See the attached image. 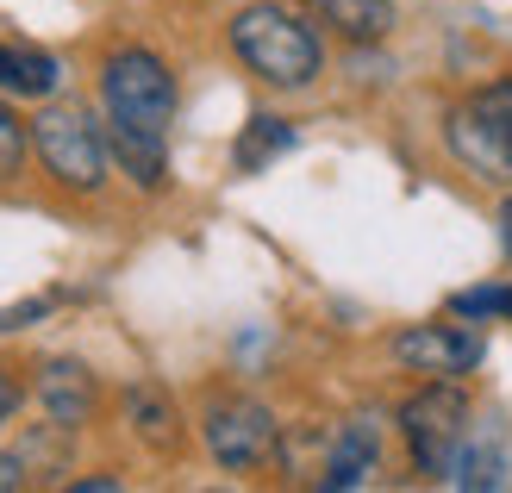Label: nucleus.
<instances>
[{
  "mask_svg": "<svg viewBox=\"0 0 512 493\" xmlns=\"http://www.w3.org/2000/svg\"><path fill=\"white\" fill-rule=\"evenodd\" d=\"M232 50L238 63L269 88H306L325 69V44L300 13H288L281 0H256L232 19Z\"/></svg>",
  "mask_w": 512,
  "mask_h": 493,
  "instance_id": "f257e3e1",
  "label": "nucleus"
},
{
  "mask_svg": "<svg viewBox=\"0 0 512 493\" xmlns=\"http://www.w3.org/2000/svg\"><path fill=\"white\" fill-rule=\"evenodd\" d=\"M450 157L481 181H512V75L475 88L469 100H456L444 119Z\"/></svg>",
  "mask_w": 512,
  "mask_h": 493,
  "instance_id": "f03ea898",
  "label": "nucleus"
},
{
  "mask_svg": "<svg viewBox=\"0 0 512 493\" xmlns=\"http://www.w3.org/2000/svg\"><path fill=\"white\" fill-rule=\"evenodd\" d=\"M100 100H107V119L138 125L150 138H169L175 125V75L157 50H138V44L113 50L100 63Z\"/></svg>",
  "mask_w": 512,
  "mask_h": 493,
  "instance_id": "7ed1b4c3",
  "label": "nucleus"
},
{
  "mask_svg": "<svg viewBox=\"0 0 512 493\" xmlns=\"http://www.w3.org/2000/svg\"><path fill=\"white\" fill-rule=\"evenodd\" d=\"M32 150L50 181H63L75 194H94L100 181H107V132L94 125V113L82 107H44L32 119Z\"/></svg>",
  "mask_w": 512,
  "mask_h": 493,
  "instance_id": "20e7f679",
  "label": "nucleus"
},
{
  "mask_svg": "<svg viewBox=\"0 0 512 493\" xmlns=\"http://www.w3.org/2000/svg\"><path fill=\"white\" fill-rule=\"evenodd\" d=\"M400 437H406V450H413V469L419 475H444L456 444L469 437V400H463V387H456V381L419 387V394L400 406Z\"/></svg>",
  "mask_w": 512,
  "mask_h": 493,
  "instance_id": "39448f33",
  "label": "nucleus"
},
{
  "mask_svg": "<svg viewBox=\"0 0 512 493\" xmlns=\"http://www.w3.org/2000/svg\"><path fill=\"white\" fill-rule=\"evenodd\" d=\"M207 450L219 469H232V475H256V469H269V462L281 456V425H275V412L263 400H213L207 406Z\"/></svg>",
  "mask_w": 512,
  "mask_h": 493,
  "instance_id": "423d86ee",
  "label": "nucleus"
},
{
  "mask_svg": "<svg viewBox=\"0 0 512 493\" xmlns=\"http://www.w3.org/2000/svg\"><path fill=\"white\" fill-rule=\"evenodd\" d=\"M481 356H488V337L469 331V325H406L394 337V362L413 375H431V381L469 375Z\"/></svg>",
  "mask_w": 512,
  "mask_h": 493,
  "instance_id": "0eeeda50",
  "label": "nucleus"
},
{
  "mask_svg": "<svg viewBox=\"0 0 512 493\" xmlns=\"http://www.w3.org/2000/svg\"><path fill=\"white\" fill-rule=\"evenodd\" d=\"M38 406H44V419H50V425L82 431L94 412H100V381L82 369V362L50 356V362H38Z\"/></svg>",
  "mask_w": 512,
  "mask_h": 493,
  "instance_id": "6e6552de",
  "label": "nucleus"
},
{
  "mask_svg": "<svg viewBox=\"0 0 512 493\" xmlns=\"http://www.w3.org/2000/svg\"><path fill=\"white\" fill-rule=\"evenodd\" d=\"M375 475H381V431H375V419H344L338 431H331L319 487L350 493V487H369Z\"/></svg>",
  "mask_w": 512,
  "mask_h": 493,
  "instance_id": "1a4fd4ad",
  "label": "nucleus"
},
{
  "mask_svg": "<svg viewBox=\"0 0 512 493\" xmlns=\"http://www.w3.org/2000/svg\"><path fill=\"white\" fill-rule=\"evenodd\" d=\"M169 138H150V132H138V125H107V150H113V163H119V175H132L144 194H157L163 181H169V150H163Z\"/></svg>",
  "mask_w": 512,
  "mask_h": 493,
  "instance_id": "9d476101",
  "label": "nucleus"
},
{
  "mask_svg": "<svg viewBox=\"0 0 512 493\" xmlns=\"http://www.w3.org/2000/svg\"><path fill=\"white\" fill-rule=\"evenodd\" d=\"M63 82V69L50 50L38 44H7L0 38V94H19V100H44V94H57Z\"/></svg>",
  "mask_w": 512,
  "mask_h": 493,
  "instance_id": "9b49d317",
  "label": "nucleus"
},
{
  "mask_svg": "<svg viewBox=\"0 0 512 493\" xmlns=\"http://www.w3.org/2000/svg\"><path fill=\"white\" fill-rule=\"evenodd\" d=\"M444 481L463 487V493H475V487H500V481H506V444H500V431H475V425H469V437L456 444Z\"/></svg>",
  "mask_w": 512,
  "mask_h": 493,
  "instance_id": "f8f14e48",
  "label": "nucleus"
},
{
  "mask_svg": "<svg viewBox=\"0 0 512 493\" xmlns=\"http://www.w3.org/2000/svg\"><path fill=\"white\" fill-rule=\"evenodd\" d=\"M306 7L319 13V25H331V32L350 38V44H381L394 32V7H388V0H306Z\"/></svg>",
  "mask_w": 512,
  "mask_h": 493,
  "instance_id": "ddd939ff",
  "label": "nucleus"
},
{
  "mask_svg": "<svg viewBox=\"0 0 512 493\" xmlns=\"http://www.w3.org/2000/svg\"><path fill=\"white\" fill-rule=\"evenodd\" d=\"M281 150H294V125L288 119H275V113H256L244 132H238V150H232V163L238 175H263Z\"/></svg>",
  "mask_w": 512,
  "mask_h": 493,
  "instance_id": "4468645a",
  "label": "nucleus"
},
{
  "mask_svg": "<svg viewBox=\"0 0 512 493\" xmlns=\"http://www.w3.org/2000/svg\"><path fill=\"white\" fill-rule=\"evenodd\" d=\"M125 412H132V425H138V437L150 450H175V444H182V425H175V406H169L163 387L138 381L132 394H125Z\"/></svg>",
  "mask_w": 512,
  "mask_h": 493,
  "instance_id": "2eb2a0df",
  "label": "nucleus"
},
{
  "mask_svg": "<svg viewBox=\"0 0 512 493\" xmlns=\"http://www.w3.org/2000/svg\"><path fill=\"white\" fill-rule=\"evenodd\" d=\"M25 150H32V125H19V113L0 100V181H13L25 169Z\"/></svg>",
  "mask_w": 512,
  "mask_h": 493,
  "instance_id": "dca6fc26",
  "label": "nucleus"
},
{
  "mask_svg": "<svg viewBox=\"0 0 512 493\" xmlns=\"http://www.w3.org/2000/svg\"><path fill=\"white\" fill-rule=\"evenodd\" d=\"M456 319H512V288H463L450 294Z\"/></svg>",
  "mask_w": 512,
  "mask_h": 493,
  "instance_id": "f3484780",
  "label": "nucleus"
},
{
  "mask_svg": "<svg viewBox=\"0 0 512 493\" xmlns=\"http://www.w3.org/2000/svg\"><path fill=\"white\" fill-rule=\"evenodd\" d=\"M19 487H32V462H25V450H0V493Z\"/></svg>",
  "mask_w": 512,
  "mask_h": 493,
  "instance_id": "a211bd4d",
  "label": "nucleus"
},
{
  "mask_svg": "<svg viewBox=\"0 0 512 493\" xmlns=\"http://www.w3.org/2000/svg\"><path fill=\"white\" fill-rule=\"evenodd\" d=\"M50 306H57V300H25V306H7V313H0V331H19V325H32V319H44L50 313Z\"/></svg>",
  "mask_w": 512,
  "mask_h": 493,
  "instance_id": "6ab92c4d",
  "label": "nucleus"
},
{
  "mask_svg": "<svg viewBox=\"0 0 512 493\" xmlns=\"http://www.w3.org/2000/svg\"><path fill=\"white\" fill-rule=\"evenodd\" d=\"M19 412V381H13V369H0V425H7Z\"/></svg>",
  "mask_w": 512,
  "mask_h": 493,
  "instance_id": "aec40b11",
  "label": "nucleus"
},
{
  "mask_svg": "<svg viewBox=\"0 0 512 493\" xmlns=\"http://www.w3.org/2000/svg\"><path fill=\"white\" fill-rule=\"evenodd\" d=\"M75 493H113L119 487V475H82V481H69Z\"/></svg>",
  "mask_w": 512,
  "mask_h": 493,
  "instance_id": "412c9836",
  "label": "nucleus"
},
{
  "mask_svg": "<svg viewBox=\"0 0 512 493\" xmlns=\"http://www.w3.org/2000/svg\"><path fill=\"white\" fill-rule=\"evenodd\" d=\"M500 238H506V256H512V200L500 206Z\"/></svg>",
  "mask_w": 512,
  "mask_h": 493,
  "instance_id": "4be33fe9",
  "label": "nucleus"
}]
</instances>
